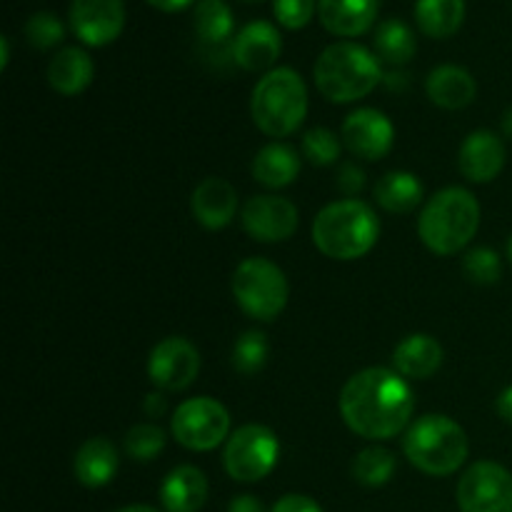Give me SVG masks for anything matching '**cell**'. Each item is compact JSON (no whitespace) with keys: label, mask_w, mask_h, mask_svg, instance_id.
I'll use <instances>...</instances> for the list:
<instances>
[{"label":"cell","mask_w":512,"mask_h":512,"mask_svg":"<svg viewBox=\"0 0 512 512\" xmlns=\"http://www.w3.org/2000/svg\"><path fill=\"white\" fill-rule=\"evenodd\" d=\"M413 390L398 370L365 368L350 375L340 390V415L365 440H393L410 425Z\"/></svg>","instance_id":"1"},{"label":"cell","mask_w":512,"mask_h":512,"mask_svg":"<svg viewBox=\"0 0 512 512\" xmlns=\"http://www.w3.org/2000/svg\"><path fill=\"white\" fill-rule=\"evenodd\" d=\"M380 238V218L358 198L335 200L313 220V243L330 260H358L375 248Z\"/></svg>","instance_id":"2"},{"label":"cell","mask_w":512,"mask_h":512,"mask_svg":"<svg viewBox=\"0 0 512 512\" xmlns=\"http://www.w3.org/2000/svg\"><path fill=\"white\" fill-rule=\"evenodd\" d=\"M480 228V203L470 190H438L425 203L418 220V235L425 248L435 255H458L468 248Z\"/></svg>","instance_id":"3"},{"label":"cell","mask_w":512,"mask_h":512,"mask_svg":"<svg viewBox=\"0 0 512 512\" xmlns=\"http://www.w3.org/2000/svg\"><path fill=\"white\" fill-rule=\"evenodd\" d=\"M313 78L330 103H355L373 93L383 78L378 55L358 43H333L318 55Z\"/></svg>","instance_id":"4"},{"label":"cell","mask_w":512,"mask_h":512,"mask_svg":"<svg viewBox=\"0 0 512 512\" xmlns=\"http://www.w3.org/2000/svg\"><path fill=\"white\" fill-rule=\"evenodd\" d=\"M403 453L420 473L430 478H445L463 468L470 443L463 425L448 415L430 413L410 425L403 438Z\"/></svg>","instance_id":"5"},{"label":"cell","mask_w":512,"mask_h":512,"mask_svg":"<svg viewBox=\"0 0 512 512\" xmlns=\"http://www.w3.org/2000/svg\"><path fill=\"white\" fill-rule=\"evenodd\" d=\"M250 115L268 138H288L308 115V88L293 68H273L255 83Z\"/></svg>","instance_id":"6"},{"label":"cell","mask_w":512,"mask_h":512,"mask_svg":"<svg viewBox=\"0 0 512 512\" xmlns=\"http://www.w3.org/2000/svg\"><path fill=\"white\" fill-rule=\"evenodd\" d=\"M233 298L248 318L273 323L288 305V278L273 260L248 258L233 273Z\"/></svg>","instance_id":"7"},{"label":"cell","mask_w":512,"mask_h":512,"mask_svg":"<svg viewBox=\"0 0 512 512\" xmlns=\"http://www.w3.org/2000/svg\"><path fill=\"white\" fill-rule=\"evenodd\" d=\"M280 458V440L268 425L250 423L233 430L223 450L225 473L238 483L268 478Z\"/></svg>","instance_id":"8"},{"label":"cell","mask_w":512,"mask_h":512,"mask_svg":"<svg viewBox=\"0 0 512 512\" xmlns=\"http://www.w3.org/2000/svg\"><path fill=\"white\" fill-rule=\"evenodd\" d=\"M170 433L183 448L193 453H208L230 438V413L220 400L200 395L175 408L170 418Z\"/></svg>","instance_id":"9"},{"label":"cell","mask_w":512,"mask_h":512,"mask_svg":"<svg viewBox=\"0 0 512 512\" xmlns=\"http://www.w3.org/2000/svg\"><path fill=\"white\" fill-rule=\"evenodd\" d=\"M460 512H512V473L493 460H478L458 483Z\"/></svg>","instance_id":"10"},{"label":"cell","mask_w":512,"mask_h":512,"mask_svg":"<svg viewBox=\"0 0 512 512\" xmlns=\"http://www.w3.org/2000/svg\"><path fill=\"white\" fill-rule=\"evenodd\" d=\"M200 373V353L188 338L170 335L163 338L148 358V375L153 385L165 393L190 388Z\"/></svg>","instance_id":"11"},{"label":"cell","mask_w":512,"mask_h":512,"mask_svg":"<svg viewBox=\"0 0 512 512\" xmlns=\"http://www.w3.org/2000/svg\"><path fill=\"white\" fill-rule=\"evenodd\" d=\"M245 233L258 243H283L298 230L300 215L295 203L280 195H253L240 208Z\"/></svg>","instance_id":"12"},{"label":"cell","mask_w":512,"mask_h":512,"mask_svg":"<svg viewBox=\"0 0 512 512\" xmlns=\"http://www.w3.org/2000/svg\"><path fill=\"white\" fill-rule=\"evenodd\" d=\"M340 138L355 158L375 163L393 150L395 128L388 115L380 113V110L360 108L345 118Z\"/></svg>","instance_id":"13"},{"label":"cell","mask_w":512,"mask_h":512,"mask_svg":"<svg viewBox=\"0 0 512 512\" xmlns=\"http://www.w3.org/2000/svg\"><path fill=\"white\" fill-rule=\"evenodd\" d=\"M70 28L85 45L103 48L120 38L125 28L123 0H73Z\"/></svg>","instance_id":"14"},{"label":"cell","mask_w":512,"mask_h":512,"mask_svg":"<svg viewBox=\"0 0 512 512\" xmlns=\"http://www.w3.org/2000/svg\"><path fill=\"white\" fill-rule=\"evenodd\" d=\"M280 53H283V38H280L278 28L268 20L248 23L230 45L235 65H240L248 73H270Z\"/></svg>","instance_id":"15"},{"label":"cell","mask_w":512,"mask_h":512,"mask_svg":"<svg viewBox=\"0 0 512 512\" xmlns=\"http://www.w3.org/2000/svg\"><path fill=\"white\" fill-rule=\"evenodd\" d=\"M458 168L470 183H493L505 168V143L493 130H473L463 140Z\"/></svg>","instance_id":"16"},{"label":"cell","mask_w":512,"mask_h":512,"mask_svg":"<svg viewBox=\"0 0 512 512\" xmlns=\"http://www.w3.org/2000/svg\"><path fill=\"white\" fill-rule=\"evenodd\" d=\"M195 220L208 230H223L233 223L238 213V193L223 178H205L190 198Z\"/></svg>","instance_id":"17"},{"label":"cell","mask_w":512,"mask_h":512,"mask_svg":"<svg viewBox=\"0 0 512 512\" xmlns=\"http://www.w3.org/2000/svg\"><path fill=\"white\" fill-rule=\"evenodd\" d=\"M118 468V448H115L113 440L103 438V435H95V438L85 440L73 460L75 478H78L80 485H85L90 490L105 488L108 483H113V478L118 475Z\"/></svg>","instance_id":"18"},{"label":"cell","mask_w":512,"mask_h":512,"mask_svg":"<svg viewBox=\"0 0 512 512\" xmlns=\"http://www.w3.org/2000/svg\"><path fill=\"white\" fill-rule=\"evenodd\" d=\"M445 350L440 340L428 333H413L400 340L393 350V365L403 378L428 380L440 370Z\"/></svg>","instance_id":"19"},{"label":"cell","mask_w":512,"mask_h":512,"mask_svg":"<svg viewBox=\"0 0 512 512\" xmlns=\"http://www.w3.org/2000/svg\"><path fill=\"white\" fill-rule=\"evenodd\" d=\"M318 13L328 33L355 38L373 28L378 18V0H320Z\"/></svg>","instance_id":"20"},{"label":"cell","mask_w":512,"mask_h":512,"mask_svg":"<svg viewBox=\"0 0 512 512\" xmlns=\"http://www.w3.org/2000/svg\"><path fill=\"white\" fill-rule=\"evenodd\" d=\"M208 478L195 465H178L160 485V503L168 512H198L208 500Z\"/></svg>","instance_id":"21"},{"label":"cell","mask_w":512,"mask_h":512,"mask_svg":"<svg viewBox=\"0 0 512 512\" xmlns=\"http://www.w3.org/2000/svg\"><path fill=\"white\" fill-rule=\"evenodd\" d=\"M425 93H428L430 103L438 108L463 110L478 95V83L470 70L460 68V65H438L435 70H430L428 80H425Z\"/></svg>","instance_id":"22"},{"label":"cell","mask_w":512,"mask_h":512,"mask_svg":"<svg viewBox=\"0 0 512 512\" xmlns=\"http://www.w3.org/2000/svg\"><path fill=\"white\" fill-rule=\"evenodd\" d=\"M93 58L83 48H60L48 65V83L60 95H80L93 83Z\"/></svg>","instance_id":"23"},{"label":"cell","mask_w":512,"mask_h":512,"mask_svg":"<svg viewBox=\"0 0 512 512\" xmlns=\"http://www.w3.org/2000/svg\"><path fill=\"white\" fill-rule=\"evenodd\" d=\"M300 175L298 150L285 143H270L253 158V178L270 190L288 188Z\"/></svg>","instance_id":"24"},{"label":"cell","mask_w":512,"mask_h":512,"mask_svg":"<svg viewBox=\"0 0 512 512\" xmlns=\"http://www.w3.org/2000/svg\"><path fill=\"white\" fill-rule=\"evenodd\" d=\"M375 203L388 213H413L423 200V183L408 170H390L375 183Z\"/></svg>","instance_id":"25"},{"label":"cell","mask_w":512,"mask_h":512,"mask_svg":"<svg viewBox=\"0 0 512 512\" xmlns=\"http://www.w3.org/2000/svg\"><path fill=\"white\" fill-rule=\"evenodd\" d=\"M415 20L428 38H450L465 20V0H418Z\"/></svg>","instance_id":"26"},{"label":"cell","mask_w":512,"mask_h":512,"mask_svg":"<svg viewBox=\"0 0 512 512\" xmlns=\"http://www.w3.org/2000/svg\"><path fill=\"white\" fill-rule=\"evenodd\" d=\"M233 10L225 0H198L193 13L195 35L203 45L218 48L233 35Z\"/></svg>","instance_id":"27"},{"label":"cell","mask_w":512,"mask_h":512,"mask_svg":"<svg viewBox=\"0 0 512 512\" xmlns=\"http://www.w3.org/2000/svg\"><path fill=\"white\" fill-rule=\"evenodd\" d=\"M415 48H418V43H415V33L408 28V23L395 18L380 23L378 33H375V55H378V60L400 68V65L413 60Z\"/></svg>","instance_id":"28"},{"label":"cell","mask_w":512,"mask_h":512,"mask_svg":"<svg viewBox=\"0 0 512 512\" xmlns=\"http://www.w3.org/2000/svg\"><path fill=\"white\" fill-rule=\"evenodd\" d=\"M395 468H398V458L393 450L383 448V445H370L355 455L353 478L365 488H383L393 480Z\"/></svg>","instance_id":"29"},{"label":"cell","mask_w":512,"mask_h":512,"mask_svg":"<svg viewBox=\"0 0 512 512\" xmlns=\"http://www.w3.org/2000/svg\"><path fill=\"white\" fill-rule=\"evenodd\" d=\"M270 358V345L268 335L260 333V330H248V333L240 335L233 345V368L240 375H258L260 370L268 365Z\"/></svg>","instance_id":"30"},{"label":"cell","mask_w":512,"mask_h":512,"mask_svg":"<svg viewBox=\"0 0 512 512\" xmlns=\"http://www.w3.org/2000/svg\"><path fill=\"white\" fill-rule=\"evenodd\" d=\"M165 430L155 423H138L125 433V453L138 463H150L165 450Z\"/></svg>","instance_id":"31"},{"label":"cell","mask_w":512,"mask_h":512,"mask_svg":"<svg viewBox=\"0 0 512 512\" xmlns=\"http://www.w3.org/2000/svg\"><path fill=\"white\" fill-rule=\"evenodd\" d=\"M463 273L475 285H495L503 278V260L493 248H473L463 258Z\"/></svg>","instance_id":"32"},{"label":"cell","mask_w":512,"mask_h":512,"mask_svg":"<svg viewBox=\"0 0 512 512\" xmlns=\"http://www.w3.org/2000/svg\"><path fill=\"white\" fill-rule=\"evenodd\" d=\"M303 155L318 168L335 165L340 158V138L330 128H313L303 135Z\"/></svg>","instance_id":"33"},{"label":"cell","mask_w":512,"mask_h":512,"mask_svg":"<svg viewBox=\"0 0 512 512\" xmlns=\"http://www.w3.org/2000/svg\"><path fill=\"white\" fill-rule=\"evenodd\" d=\"M65 28L53 13H35L30 15L25 23V40L33 45L35 50H48L63 40Z\"/></svg>","instance_id":"34"},{"label":"cell","mask_w":512,"mask_h":512,"mask_svg":"<svg viewBox=\"0 0 512 512\" xmlns=\"http://www.w3.org/2000/svg\"><path fill=\"white\" fill-rule=\"evenodd\" d=\"M273 13L283 28L300 30L313 20L315 0H275Z\"/></svg>","instance_id":"35"},{"label":"cell","mask_w":512,"mask_h":512,"mask_svg":"<svg viewBox=\"0 0 512 512\" xmlns=\"http://www.w3.org/2000/svg\"><path fill=\"white\" fill-rule=\"evenodd\" d=\"M335 183H338V188L348 198H353V195H358L365 188V170L358 163H350L348 160V163H343L338 168V180Z\"/></svg>","instance_id":"36"},{"label":"cell","mask_w":512,"mask_h":512,"mask_svg":"<svg viewBox=\"0 0 512 512\" xmlns=\"http://www.w3.org/2000/svg\"><path fill=\"white\" fill-rule=\"evenodd\" d=\"M270 512H323V508H320L310 495L290 493V495H283Z\"/></svg>","instance_id":"37"},{"label":"cell","mask_w":512,"mask_h":512,"mask_svg":"<svg viewBox=\"0 0 512 512\" xmlns=\"http://www.w3.org/2000/svg\"><path fill=\"white\" fill-rule=\"evenodd\" d=\"M228 512H265V505L255 495H235L230 500Z\"/></svg>","instance_id":"38"},{"label":"cell","mask_w":512,"mask_h":512,"mask_svg":"<svg viewBox=\"0 0 512 512\" xmlns=\"http://www.w3.org/2000/svg\"><path fill=\"white\" fill-rule=\"evenodd\" d=\"M165 408H168V403H165L163 393H150L143 403V410L148 418H160L165 413Z\"/></svg>","instance_id":"39"},{"label":"cell","mask_w":512,"mask_h":512,"mask_svg":"<svg viewBox=\"0 0 512 512\" xmlns=\"http://www.w3.org/2000/svg\"><path fill=\"white\" fill-rule=\"evenodd\" d=\"M495 410H498V415L505 420V423L512 425V385L498 395V400H495Z\"/></svg>","instance_id":"40"},{"label":"cell","mask_w":512,"mask_h":512,"mask_svg":"<svg viewBox=\"0 0 512 512\" xmlns=\"http://www.w3.org/2000/svg\"><path fill=\"white\" fill-rule=\"evenodd\" d=\"M153 8L163 10V13H178V10L188 8V5H193L195 0H148Z\"/></svg>","instance_id":"41"},{"label":"cell","mask_w":512,"mask_h":512,"mask_svg":"<svg viewBox=\"0 0 512 512\" xmlns=\"http://www.w3.org/2000/svg\"><path fill=\"white\" fill-rule=\"evenodd\" d=\"M0 68H8V60H10V45H8V38H0Z\"/></svg>","instance_id":"42"},{"label":"cell","mask_w":512,"mask_h":512,"mask_svg":"<svg viewBox=\"0 0 512 512\" xmlns=\"http://www.w3.org/2000/svg\"><path fill=\"white\" fill-rule=\"evenodd\" d=\"M503 133H505V138L512 140V108L505 110V115H503Z\"/></svg>","instance_id":"43"},{"label":"cell","mask_w":512,"mask_h":512,"mask_svg":"<svg viewBox=\"0 0 512 512\" xmlns=\"http://www.w3.org/2000/svg\"><path fill=\"white\" fill-rule=\"evenodd\" d=\"M115 512H160V510L153 508V505H128V508L115 510Z\"/></svg>","instance_id":"44"},{"label":"cell","mask_w":512,"mask_h":512,"mask_svg":"<svg viewBox=\"0 0 512 512\" xmlns=\"http://www.w3.org/2000/svg\"><path fill=\"white\" fill-rule=\"evenodd\" d=\"M508 258H510V263H512V235L508 238Z\"/></svg>","instance_id":"45"},{"label":"cell","mask_w":512,"mask_h":512,"mask_svg":"<svg viewBox=\"0 0 512 512\" xmlns=\"http://www.w3.org/2000/svg\"><path fill=\"white\" fill-rule=\"evenodd\" d=\"M250 3H255V0H250Z\"/></svg>","instance_id":"46"}]
</instances>
